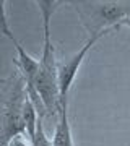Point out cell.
Masks as SVG:
<instances>
[{
	"instance_id": "52a82bcc",
	"label": "cell",
	"mask_w": 130,
	"mask_h": 146,
	"mask_svg": "<svg viewBox=\"0 0 130 146\" xmlns=\"http://www.w3.org/2000/svg\"><path fill=\"white\" fill-rule=\"evenodd\" d=\"M120 26H127V28L130 29V16H127L125 20L120 21V23H119V28H120Z\"/></svg>"
},
{
	"instance_id": "277c9868",
	"label": "cell",
	"mask_w": 130,
	"mask_h": 146,
	"mask_svg": "<svg viewBox=\"0 0 130 146\" xmlns=\"http://www.w3.org/2000/svg\"><path fill=\"white\" fill-rule=\"evenodd\" d=\"M101 37H104V34H98V36L89 37L88 41L85 42V46L75 55H72L65 62L59 63V86H60V99H62V104H68V93H70V88H72L75 78H77L78 70L81 67L85 57L88 55V52L93 49L94 44Z\"/></svg>"
},
{
	"instance_id": "7a4b0ae2",
	"label": "cell",
	"mask_w": 130,
	"mask_h": 146,
	"mask_svg": "<svg viewBox=\"0 0 130 146\" xmlns=\"http://www.w3.org/2000/svg\"><path fill=\"white\" fill-rule=\"evenodd\" d=\"M28 99L26 81L16 68L3 81V110H2V145L7 146L15 136H26L23 110Z\"/></svg>"
},
{
	"instance_id": "6da1fadb",
	"label": "cell",
	"mask_w": 130,
	"mask_h": 146,
	"mask_svg": "<svg viewBox=\"0 0 130 146\" xmlns=\"http://www.w3.org/2000/svg\"><path fill=\"white\" fill-rule=\"evenodd\" d=\"M41 11L42 29H44V46L39 58V72L33 88L28 89V96L37 112L47 110L49 119H59L62 110L60 86H59V62L55 49L51 39V18L63 2L60 0H36L34 2Z\"/></svg>"
},
{
	"instance_id": "5b68a950",
	"label": "cell",
	"mask_w": 130,
	"mask_h": 146,
	"mask_svg": "<svg viewBox=\"0 0 130 146\" xmlns=\"http://www.w3.org/2000/svg\"><path fill=\"white\" fill-rule=\"evenodd\" d=\"M52 146H75L72 138V128H70V120H68V104H62V110L55 123Z\"/></svg>"
},
{
	"instance_id": "8992f818",
	"label": "cell",
	"mask_w": 130,
	"mask_h": 146,
	"mask_svg": "<svg viewBox=\"0 0 130 146\" xmlns=\"http://www.w3.org/2000/svg\"><path fill=\"white\" fill-rule=\"evenodd\" d=\"M7 146H33V145H31V141L26 140V136L20 135V136H15Z\"/></svg>"
},
{
	"instance_id": "3957f363",
	"label": "cell",
	"mask_w": 130,
	"mask_h": 146,
	"mask_svg": "<svg viewBox=\"0 0 130 146\" xmlns=\"http://www.w3.org/2000/svg\"><path fill=\"white\" fill-rule=\"evenodd\" d=\"M77 11L81 26L88 31L89 37L98 34H109L119 28V23L130 16V5L120 2H70Z\"/></svg>"
}]
</instances>
